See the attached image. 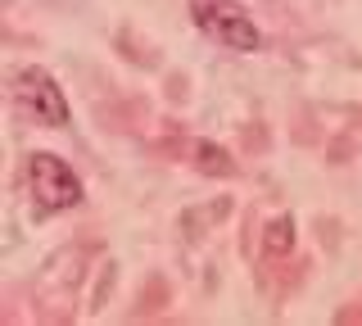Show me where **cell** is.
<instances>
[{
  "label": "cell",
  "instance_id": "1",
  "mask_svg": "<svg viewBox=\"0 0 362 326\" xmlns=\"http://www.w3.org/2000/svg\"><path fill=\"white\" fill-rule=\"evenodd\" d=\"M28 190H32L37 218H50V213L82 204V182H77V173L59 154H32L28 159Z\"/></svg>",
  "mask_w": 362,
  "mask_h": 326
},
{
  "label": "cell",
  "instance_id": "2",
  "mask_svg": "<svg viewBox=\"0 0 362 326\" xmlns=\"http://www.w3.org/2000/svg\"><path fill=\"white\" fill-rule=\"evenodd\" d=\"M195 18H199V28L226 50L254 54L258 46H263V32L254 28V18H249L235 0H204V5L195 9Z\"/></svg>",
  "mask_w": 362,
  "mask_h": 326
},
{
  "label": "cell",
  "instance_id": "3",
  "mask_svg": "<svg viewBox=\"0 0 362 326\" xmlns=\"http://www.w3.org/2000/svg\"><path fill=\"white\" fill-rule=\"evenodd\" d=\"M14 95L18 105L28 109L41 127H64L68 122V100H64V86L54 82L45 69H23L14 77Z\"/></svg>",
  "mask_w": 362,
  "mask_h": 326
},
{
  "label": "cell",
  "instance_id": "4",
  "mask_svg": "<svg viewBox=\"0 0 362 326\" xmlns=\"http://www.w3.org/2000/svg\"><path fill=\"white\" fill-rule=\"evenodd\" d=\"M186 150L195 154V168H199V173H209V177H231L235 173L231 154H226L222 145H213V141H190Z\"/></svg>",
  "mask_w": 362,
  "mask_h": 326
},
{
  "label": "cell",
  "instance_id": "5",
  "mask_svg": "<svg viewBox=\"0 0 362 326\" xmlns=\"http://www.w3.org/2000/svg\"><path fill=\"white\" fill-rule=\"evenodd\" d=\"M263 250H267L272 258H286V254L294 250V222H290V218H272V222H267Z\"/></svg>",
  "mask_w": 362,
  "mask_h": 326
}]
</instances>
